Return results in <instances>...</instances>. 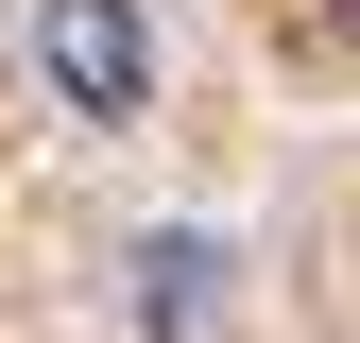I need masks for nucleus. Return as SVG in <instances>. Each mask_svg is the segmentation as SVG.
Returning a JSON list of instances; mask_svg holds the SVG:
<instances>
[{
    "instance_id": "1",
    "label": "nucleus",
    "mask_w": 360,
    "mask_h": 343,
    "mask_svg": "<svg viewBox=\"0 0 360 343\" xmlns=\"http://www.w3.org/2000/svg\"><path fill=\"white\" fill-rule=\"evenodd\" d=\"M34 69H52V103H86V120H138V103H155L138 0H34Z\"/></svg>"
},
{
    "instance_id": "2",
    "label": "nucleus",
    "mask_w": 360,
    "mask_h": 343,
    "mask_svg": "<svg viewBox=\"0 0 360 343\" xmlns=\"http://www.w3.org/2000/svg\"><path fill=\"white\" fill-rule=\"evenodd\" d=\"M189 309H206V240H155V326L189 343Z\"/></svg>"
}]
</instances>
